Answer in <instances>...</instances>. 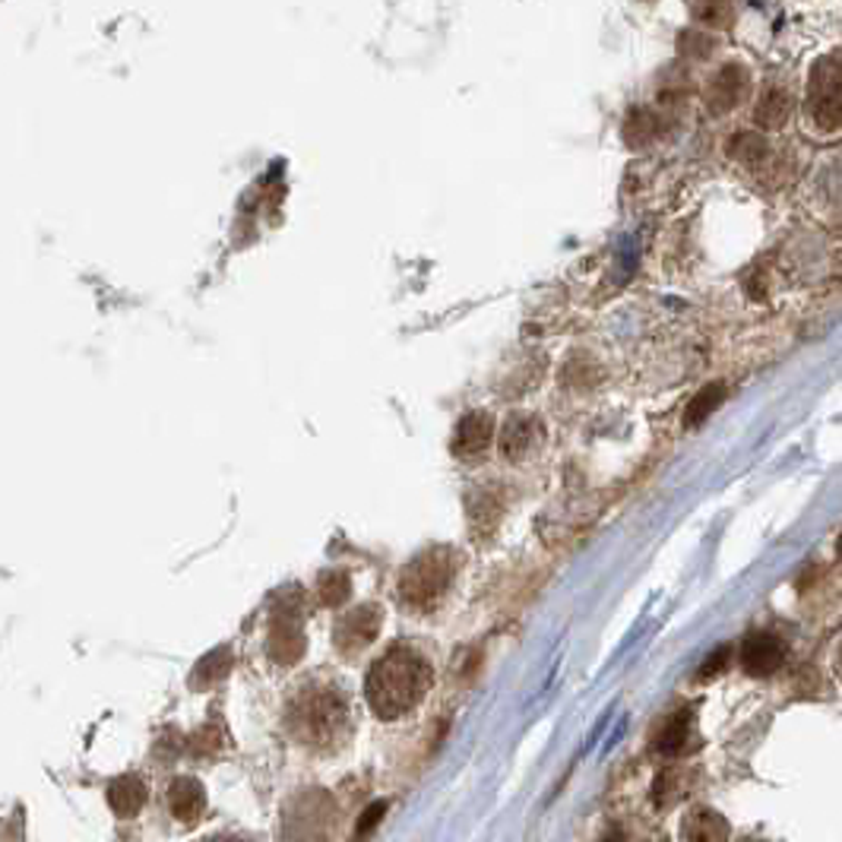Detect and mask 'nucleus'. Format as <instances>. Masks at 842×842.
<instances>
[{
	"mask_svg": "<svg viewBox=\"0 0 842 842\" xmlns=\"http://www.w3.org/2000/svg\"><path fill=\"white\" fill-rule=\"evenodd\" d=\"M428 687H432V665L425 662V656L415 653L412 646H393L370 665L365 694L370 710L380 720H399L422 703Z\"/></svg>",
	"mask_w": 842,
	"mask_h": 842,
	"instance_id": "1",
	"label": "nucleus"
},
{
	"mask_svg": "<svg viewBox=\"0 0 842 842\" xmlns=\"http://www.w3.org/2000/svg\"><path fill=\"white\" fill-rule=\"evenodd\" d=\"M288 729L310 747H336L349 735V703L333 684L305 687L288 706Z\"/></svg>",
	"mask_w": 842,
	"mask_h": 842,
	"instance_id": "2",
	"label": "nucleus"
},
{
	"mask_svg": "<svg viewBox=\"0 0 842 842\" xmlns=\"http://www.w3.org/2000/svg\"><path fill=\"white\" fill-rule=\"evenodd\" d=\"M453 580V557L444 548L425 552L412 561L399 576V596L409 608L428 612L440 598L447 596Z\"/></svg>",
	"mask_w": 842,
	"mask_h": 842,
	"instance_id": "3",
	"label": "nucleus"
},
{
	"mask_svg": "<svg viewBox=\"0 0 842 842\" xmlns=\"http://www.w3.org/2000/svg\"><path fill=\"white\" fill-rule=\"evenodd\" d=\"M808 115L821 130L842 127V51H833L811 70L808 86Z\"/></svg>",
	"mask_w": 842,
	"mask_h": 842,
	"instance_id": "4",
	"label": "nucleus"
},
{
	"mask_svg": "<svg viewBox=\"0 0 842 842\" xmlns=\"http://www.w3.org/2000/svg\"><path fill=\"white\" fill-rule=\"evenodd\" d=\"M333 802L324 792H310L298 799V811L288 814V836L295 842H317L333 826Z\"/></svg>",
	"mask_w": 842,
	"mask_h": 842,
	"instance_id": "5",
	"label": "nucleus"
},
{
	"mask_svg": "<svg viewBox=\"0 0 842 842\" xmlns=\"http://www.w3.org/2000/svg\"><path fill=\"white\" fill-rule=\"evenodd\" d=\"M741 668L754 678H770L785 665V643L770 631H754L747 634L739 650Z\"/></svg>",
	"mask_w": 842,
	"mask_h": 842,
	"instance_id": "6",
	"label": "nucleus"
},
{
	"mask_svg": "<svg viewBox=\"0 0 842 842\" xmlns=\"http://www.w3.org/2000/svg\"><path fill=\"white\" fill-rule=\"evenodd\" d=\"M697 747V725H694V710L681 706L672 716H665L658 732L653 735V751L665 761H678Z\"/></svg>",
	"mask_w": 842,
	"mask_h": 842,
	"instance_id": "7",
	"label": "nucleus"
},
{
	"mask_svg": "<svg viewBox=\"0 0 842 842\" xmlns=\"http://www.w3.org/2000/svg\"><path fill=\"white\" fill-rule=\"evenodd\" d=\"M751 96V73L741 63H725L720 73L706 86V108L713 115L735 111Z\"/></svg>",
	"mask_w": 842,
	"mask_h": 842,
	"instance_id": "8",
	"label": "nucleus"
},
{
	"mask_svg": "<svg viewBox=\"0 0 842 842\" xmlns=\"http://www.w3.org/2000/svg\"><path fill=\"white\" fill-rule=\"evenodd\" d=\"M494 422L485 412H469L459 418L456 432H453V453L459 459H482L485 450L492 447Z\"/></svg>",
	"mask_w": 842,
	"mask_h": 842,
	"instance_id": "9",
	"label": "nucleus"
},
{
	"mask_svg": "<svg viewBox=\"0 0 842 842\" xmlns=\"http://www.w3.org/2000/svg\"><path fill=\"white\" fill-rule=\"evenodd\" d=\"M377 627H380V608L361 605V608L349 612V615L336 624V646H339L346 656H351V653L365 650L370 640L377 637Z\"/></svg>",
	"mask_w": 842,
	"mask_h": 842,
	"instance_id": "10",
	"label": "nucleus"
},
{
	"mask_svg": "<svg viewBox=\"0 0 842 842\" xmlns=\"http://www.w3.org/2000/svg\"><path fill=\"white\" fill-rule=\"evenodd\" d=\"M269 653L283 665H291L295 658L305 653V634L298 627V608L279 605L276 624H273V637H269Z\"/></svg>",
	"mask_w": 842,
	"mask_h": 842,
	"instance_id": "11",
	"label": "nucleus"
},
{
	"mask_svg": "<svg viewBox=\"0 0 842 842\" xmlns=\"http://www.w3.org/2000/svg\"><path fill=\"white\" fill-rule=\"evenodd\" d=\"M732 823L713 808H694L681 821V842H729Z\"/></svg>",
	"mask_w": 842,
	"mask_h": 842,
	"instance_id": "12",
	"label": "nucleus"
},
{
	"mask_svg": "<svg viewBox=\"0 0 842 842\" xmlns=\"http://www.w3.org/2000/svg\"><path fill=\"white\" fill-rule=\"evenodd\" d=\"M168 808H171V814H175L178 821H185V823L197 821L206 808L204 785H200L197 780H190V776L175 780L171 785H168Z\"/></svg>",
	"mask_w": 842,
	"mask_h": 842,
	"instance_id": "13",
	"label": "nucleus"
},
{
	"mask_svg": "<svg viewBox=\"0 0 842 842\" xmlns=\"http://www.w3.org/2000/svg\"><path fill=\"white\" fill-rule=\"evenodd\" d=\"M538 444V425H535L529 415H516L504 425V434H501V450L511 459H523L526 453L535 450Z\"/></svg>",
	"mask_w": 842,
	"mask_h": 842,
	"instance_id": "14",
	"label": "nucleus"
},
{
	"mask_svg": "<svg viewBox=\"0 0 842 842\" xmlns=\"http://www.w3.org/2000/svg\"><path fill=\"white\" fill-rule=\"evenodd\" d=\"M108 804L121 818H137L146 804V782L140 776H121L108 785Z\"/></svg>",
	"mask_w": 842,
	"mask_h": 842,
	"instance_id": "15",
	"label": "nucleus"
},
{
	"mask_svg": "<svg viewBox=\"0 0 842 842\" xmlns=\"http://www.w3.org/2000/svg\"><path fill=\"white\" fill-rule=\"evenodd\" d=\"M687 792H691V773L684 766H665L653 782V804L665 811L678 804Z\"/></svg>",
	"mask_w": 842,
	"mask_h": 842,
	"instance_id": "16",
	"label": "nucleus"
},
{
	"mask_svg": "<svg viewBox=\"0 0 842 842\" xmlns=\"http://www.w3.org/2000/svg\"><path fill=\"white\" fill-rule=\"evenodd\" d=\"M792 111H795V99H792V92H785V89H770V92L761 99V105H757L754 118H757V123L766 127V130H776V127H782V123H789Z\"/></svg>",
	"mask_w": 842,
	"mask_h": 842,
	"instance_id": "17",
	"label": "nucleus"
},
{
	"mask_svg": "<svg viewBox=\"0 0 842 842\" xmlns=\"http://www.w3.org/2000/svg\"><path fill=\"white\" fill-rule=\"evenodd\" d=\"M725 399V387L722 384H710L687 403V412H684V425L687 428H697L700 422H706L713 412L720 409V403Z\"/></svg>",
	"mask_w": 842,
	"mask_h": 842,
	"instance_id": "18",
	"label": "nucleus"
},
{
	"mask_svg": "<svg viewBox=\"0 0 842 842\" xmlns=\"http://www.w3.org/2000/svg\"><path fill=\"white\" fill-rule=\"evenodd\" d=\"M228 665H231V656H228V650H216V653H209V656L197 665V672H194V687L197 691H206V687H212L216 681H222L228 675Z\"/></svg>",
	"mask_w": 842,
	"mask_h": 842,
	"instance_id": "19",
	"label": "nucleus"
},
{
	"mask_svg": "<svg viewBox=\"0 0 842 842\" xmlns=\"http://www.w3.org/2000/svg\"><path fill=\"white\" fill-rule=\"evenodd\" d=\"M729 149H732V156L739 159V162H761L763 156H766V140H763L761 133H739L732 143H729Z\"/></svg>",
	"mask_w": 842,
	"mask_h": 842,
	"instance_id": "20",
	"label": "nucleus"
},
{
	"mask_svg": "<svg viewBox=\"0 0 842 842\" xmlns=\"http://www.w3.org/2000/svg\"><path fill=\"white\" fill-rule=\"evenodd\" d=\"M602 842H658V836H653V833H643V830H640V823L617 821L605 830Z\"/></svg>",
	"mask_w": 842,
	"mask_h": 842,
	"instance_id": "21",
	"label": "nucleus"
},
{
	"mask_svg": "<svg viewBox=\"0 0 842 842\" xmlns=\"http://www.w3.org/2000/svg\"><path fill=\"white\" fill-rule=\"evenodd\" d=\"M694 17L703 20L706 26H732V7L729 3H697L694 7Z\"/></svg>",
	"mask_w": 842,
	"mask_h": 842,
	"instance_id": "22",
	"label": "nucleus"
},
{
	"mask_svg": "<svg viewBox=\"0 0 842 842\" xmlns=\"http://www.w3.org/2000/svg\"><path fill=\"white\" fill-rule=\"evenodd\" d=\"M320 593H324V602H327V605H343V602L349 598V580L343 574L324 576Z\"/></svg>",
	"mask_w": 842,
	"mask_h": 842,
	"instance_id": "23",
	"label": "nucleus"
},
{
	"mask_svg": "<svg viewBox=\"0 0 842 842\" xmlns=\"http://www.w3.org/2000/svg\"><path fill=\"white\" fill-rule=\"evenodd\" d=\"M681 51L691 55V58H710L713 39H706V36H700V32H684V36H681Z\"/></svg>",
	"mask_w": 842,
	"mask_h": 842,
	"instance_id": "24",
	"label": "nucleus"
},
{
	"mask_svg": "<svg viewBox=\"0 0 842 842\" xmlns=\"http://www.w3.org/2000/svg\"><path fill=\"white\" fill-rule=\"evenodd\" d=\"M384 811H387V802L370 804L368 811L361 814V821H358V826H355V836H358V840H365L370 830H374V826L380 823V818H384Z\"/></svg>",
	"mask_w": 842,
	"mask_h": 842,
	"instance_id": "25",
	"label": "nucleus"
},
{
	"mask_svg": "<svg viewBox=\"0 0 842 842\" xmlns=\"http://www.w3.org/2000/svg\"><path fill=\"white\" fill-rule=\"evenodd\" d=\"M729 653H732L729 646H722V650H716L713 656L703 662V668H700V678H710V675H720L722 668H725V662H729Z\"/></svg>",
	"mask_w": 842,
	"mask_h": 842,
	"instance_id": "26",
	"label": "nucleus"
},
{
	"mask_svg": "<svg viewBox=\"0 0 842 842\" xmlns=\"http://www.w3.org/2000/svg\"><path fill=\"white\" fill-rule=\"evenodd\" d=\"M209 842H247V840H226V836H212Z\"/></svg>",
	"mask_w": 842,
	"mask_h": 842,
	"instance_id": "27",
	"label": "nucleus"
},
{
	"mask_svg": "<svg viewBox=\"0 0 842 842\" xmlns=\"http://www.w3.org/2000/svg\"><path fill=\"white\" fill-rule=\"evenodd\" d=\"M739 842H770V840H757V836H744V840H739Z\"/></svg>",
	"mask_w": 842,
	"mask_h": 842,
	"instance_id": "28",
	"label": "nucleus"
},
{
	"mask_svg": "<svg viewBox=\"0 0 842 842\" xmlns=\"http://www.w3.org/2000/svg\"><path fill=\"white\" fill-rule=\"evenodd\" d=\"M836 548H840V557H842V533H840V542H836Z\"/></svg>",
	"mask_w": 842,
	"mask_h": 842,
	"instance_id": "29",
	"label": "nucleus"
},
{
	"mask_svg": "<svg viewBox=\"0 0 842 842\" xmlns=\"http://www.w3.org/2000/svg\"><path fill=\"white\" fill-rule=\"evenodd\" d=\"M840 672H842V646H840Z\"/></svg>",
	"mask_w": 842,
	"mask_h": 842,
	"instance_id": "30",
	"label": "nucleus"
}]
</instances>
